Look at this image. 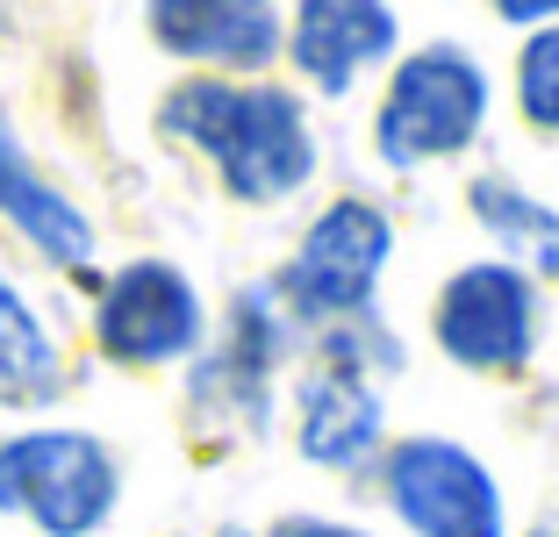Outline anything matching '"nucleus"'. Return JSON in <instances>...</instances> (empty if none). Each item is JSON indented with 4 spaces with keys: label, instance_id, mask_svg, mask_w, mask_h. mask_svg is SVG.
Instances as JSON below:
<instances>
[{
    "label": "nucleus",
    "instance_id": "f257e3e1",
    "mask_svg": "<svg viewBox=\"0 0 559 537\" xmlns=\"http://www.w3.org/2000/svg\"><path fill=\"white\" fill-rule=\"evenodd\" d=\"M158 130L173 144L201 151L209 172L223 179V194L245 208H280L316 179L323 151L309 130V100L295 86L273 80H223V72H194L158 100Z\"/></svg>",
    "mask_w": 559,
    "mask_h": 537
},
{
    "label": "nucleus",
    "instance_id": "f03ea898",
    "mask_svg": "<svg viewBox=\"0 0 559 537\" xmlns=\"http://www.w3.org/2000/svg\"><path fill=\"white\" fill-rule=\"evenodd\" d=\"M495 108V80L466 44H424L402 50L388 72V94L373 108V158L388 172L452 165L480 144Z\"/></svg>",
    "mask_w": 559,
    "mask_h": 537
},
{
    "label": "nucleus",
    "instance_id": "7ed1b4c3",
    "mask_svg": "<svg viewBox=\"0 0 559 537\" xmlns=\"http://www.w3.org/2000/svg\"><path fill=\"white\" fill-rule=\"evenodd\" d=\"M388 259H395V215L366 194H337L330 208H316V223L295 237L287 265L265 287H273L280 315L316 337V330L380 315Z\"/></svg>",
    "mask_w": 559,
    "mask_h": 537
},
{
    "label": "nucleus",
    "instance_id": "20e7f679",
    "mask_svg": "<svg viewBox=\"0 0 559 537\" xmlns=\"http://www.w3.org/2000/svg\"><path fill=\"white\" fill-rule=\"evenodd\" d=\"M122 502V466L94 430H15L0 438V516L44 537H94Z\"/></svg>",
    "mask_w": 559,
    "mask_h": 537
},
{
    "label": "nucleus",
    "instance_id": "39448f33",
    "mask_svg": "<svg viewBox=\"0 0 559 537\" xmlns=\"http://www.w3.org/2000/svg\"><path fill=\"white\" fill-rule=\"evenodd\" d=\"M380 502L395 509L409 537H510V494L488 473V458L466 452L460 438H388L373 458Z\"/></svg>",
    "mask_w": 559,
    "mask_h": 537
},
{
    "label": "nucleus",
    "instance_id": "423d86ee",
    "mask_svg": "<svg viewBox=\"0 0 559 537\" xmlns=\"http://www.w3.org/2000/svg\"><path fill=\"white\" fill-rule=\"evenodd\" d=\"M545 330V287L531 273H516L510 259H474L438 287L430 301V337L438 351L480 380H510L538 358Z\"/></svg>",
    "mask_w": 559,
    "mask_h": 537
},
{
    "label": "nucleus",
    "instance_id": "0eeeda50",
    "mask_svg": "<svg viewBox=\"0 0 559 537\" xmlns=\"http://www.w3.org/2000/svg\"><path fill=\"white\" fill-rule=\"evenodd\" d=\"M94 344L116 366H180L209 344V301L173 259H130L100 279Z\"/></svg>",
    "mask_w": 559,
    "mask_h": 537
},
{
    "label": "nucleus",
    "instance_id": "6e6552de",
    "mask_svg": "<svg viewBox=\"0 0 559 537\" xmlns=\"http://www.w3.org/2000/svg\"><path fill=\"white\" fill-rule=\"evenodd\" d=\"M295 344V323L280 315L273 287H245L230 301V323L223 337L194 351V416L209 423H230V430H265L273 423V380H280V358Z\"/></svg>",
    "mask_w": 559,
    "mask_h": 537
},
{
    "label": "nucleus",
    "instance_id": "1a4fd4ad",
    "mask_svg": "<svg viewBox=\"0 0 559 537\" xmlns=\"http://www.w3.org/2000/svg\"><path fill=\"white\" fill-rule=\"evenodd\" d=\"M402 50V15L395 0H295L280 58L301 72L316 100H345L373 65Z\"/></svg>",
    "mask_w": 559,
    "mask_h": 537
},
{
    "label": "nucleus",
    "instance_id": "9d476101",
    "mask_svg": "<svg viewBox=\"0 0 559 537\" xmlns=\"http://www.w3.org/2000/svg\"><path fill=\"white\" fill-rule=\"evenodd\" d=\"M151 44L187 65H215L223 80H259L287 44L280 0H144Z\"/></svg>",
    "mask_w": 559,
    "mask_h": 537
},
{
    "label": "nucleus",
    "instance_id": "9b49d317",
    "mask_svg": "<svg viewBox=\"0 0 559 537\" xmlns=\"http://www.w3.org/2000/svg\"><path fill=\"white\" fill-rule=\"evenodd\" d=\"M295 452L323 473H366L388 452V394L373 373L316 358L295 380Z\"/></svg>",
    "mask_w": 559,
    "mask_h": 537
},
{
    "label": "nucleus",
    "instance_id": "f8f14e48",
    "mask_svg": "<svg viewBox=\"0 0 559 537\" xmlns=\"http://www.w3.org/2000/svg\"><path fill=\"white\" fill-rule=\"evenodd\" d=\"M0 215H8L50 265H66V273H86V265H94V223L29 165L22 136L8 130V115H0Z\"/></svg>",
    "mask_w": 559,
    "mask_h": 537
},
{
    "label": "nucleus",
    "instance_id": "ddd939ff",
    "mask_svg": "<svg viewBox=\"0 0 559 537\" xmlns=\"http://www.w3.org/2000/svg\"><path fill=\"white\" fill-rule=\"evenodd\" d=\"M466 215L480 223V237L495 244V259H510L516 273H531L538 287H559V208L538 194H524L516 179L480 172L466 187Z\"/></svg>",
    "mask_w": 559,
    "mask_h": 537
},
{
    "label": "nucleus",
    "instance_id": "4468645a",
    "mask_svg": "<svg viewBox=\"0 0 559 537\" xmlns=\"http://www.w3.org/2000/svg\"><path fill=\"white\" fill-rule=\"evenodd\" d=\"M66 394V351L29 309V294L0 273V408H44Z\"/></svg>",
    "mask_w": 559,
    "mask_h": 537
},
{
    "label": "nucleus",
    "instance_id": "2eb2a0df",
    "mask_svg": "<svg viewBox=\"0 0 559 537\" xmlns=\"http://www.w3.org/2000/svg\"><path fill=\"white\" fill-rule=\"evenodd\" d=\"M516 115H524V130L559 136V22L531 29L516 50Z\"/></svg>",
    "mask_w": 559,
    "mask_h": 537
},
{
    "label": "nucleus",
    "instance_id": "dca6fc26",
    "mask_svg": "<svg viewBox=\"0 0 559 537\" xmlns=\"http://www.w3.org/2000/svg\"><path fill=\"white\" fill-rule=\"evenodd\" d=\"M265 537H373V530H359L345 516H280Z\"/></svg>",
    "mask_w": 559,
    "mask_h": 537
},
{
    "label": "nucleus",
    "instance_id": "f3484780",
    "mask_svg": "<svg viewBox=\"0 0 559 537\" xmlns=\"http://www.w3.org/2000/svg\"><path fill=\"white\" fill-rule=\"evenodd\" d=\"M488 8L510 22V29H545V22H559V0H488Z\"/></svg>",
    "mask_w": 559,
    "mask_h": 537
},
{
    "label": "nucleus",
    "instance_id": "a211bd4d",
    "mask_svg": "<svg viewBox=\"0 0 559 537\" xmlns=\"http://www.w3.org/2000/svg\"><path fill=\"white\" fill-rule=\"evenodd\" d=\"M209 537H259V530H237V523H223V530H209Z\"/></svg>",
    "mask_w": 559,
    "mask_h": 537
},
{
    "label": "nucleus",
    "instance_id": "6ab92c4d",
    "mask_svg": "<svg viewBox=\"0 0 559 537\" xmlns=\"http://www.w3.org/2000/svg\"><path fill=\"white\" fill-rule=\"evenodd\" d=\"M524 537H559V523H538V530H524Z\"/></svg>",
    "mask_w": 559,
    "mask_h": 537
}]
</instances>
